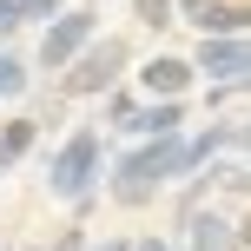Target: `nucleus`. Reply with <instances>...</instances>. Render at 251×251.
I'll list each match as a JSON object with an SVG mask.
<instances>
[{
	"mask_svg": "<svg viewBox=\"0 0 251 251\" xmlns=\"http://www.w3.org/2000/svg\"><path fill=\"white\" fill-rule=\"evenodd\" d=\"M192 26H199V40H251V0H205Z\"/></svg>",
	"mask_w": 251,
	"mask_h": 251,
	"instance_id": "6e6552de",
	"label": "nucleus"
},
{
	"mask_svg": "<svg viewBox=\"0 0 251 251\" xmlns=\"http://www.w3.org/2000/svg\"><path fill=\"white\" fill-rule=\"evenodd\" d=\"M132 251H178V238H165V231H146V238H132Z\"/></svg>",
	"mask_w": 251,
	"mask_h": 251,
	"instance_id": "dca6fc26",
	"label": "nucleus"
},
{
	"mask_svg": "<svg viewBox=\"0 0 251 251\" xmlns=\"http://www.w3.org/2000/svg\"><path fill=\"white\" fill-rule=\"evenodd\" d=\"M86 251H132V238H100V245H86Z\"/></svg>",
	"mask_w": 251,
	"mask_h": 251,
	"instance_id": "a211bd4d",
	"label": "nucleus"
},
{
	"mask_svg": "<svg viewBox=\"0 0 251 251\" xmlns=\"http://www.w3.org/2000/svg\"><path fill=\"white\" fill-rule=\"evenodd\" d=\"M185 119H192V106L185 100H139V113L126 119V139H172V132H185Z\"/></svg>",
	"mask_w": 251,
	"mask_h": 251,
	"instance_id": "0eeeda50",
	"label": "nucleus"
},
{
	"mask_svg": "<svg viewBox=\"0 0 251 251\" xmlns=\"http://www.w3.org/2000/svg\"><path fill=\"white\" fill-rule=\"evenodd\" d=\"M126 66H132V40L126 33H100L60 73V100H106L113 86H126Z\"/></svg>",
	"mask_w": 251,
	"mask_h": 251,
	"instance_id": "7ed1b4c3",
	"label": "nucleus"
},
{
	"mask_svg": "<svg viewBox=\"0 0 251 251\" xmlns=\"http://www.w3.org/2000/svg\"><path fill=\"white\" fill-rule=\"evenodd\" d=\"M86 7H93V13H100V7H106V0H86Z\"/></svg>",
	"mask_w": 251,
	"mask_h": 251,
	"instance_id": "aec40b11",
	"label": "nucleus"
},
{
	"mask_svg": "<svg viewBox=\"0 0 251 251\" xmlns=\"http://www.w3.org/2000/svg\"><path fill=\"white\" fill-rule=\"evenodd\" d=\"M132 20L146 26V33H165V26H178V7L172 0H132Z\"/></svg>",
	"mask_w": 251,
	"mask_h": 251,
	"instance_id": "f8f14e48",
	"label": "nucleus"
},
{
	"mask_svg": "<svg viewBox=\"0 0 251 251\" xmlns=\"http://www.w3.org/2000/svg\"><path fill=\"white\" fill-rule=\"evenodd\" d=\"M20 33V13H13V0H0V40H13Z\"/></svg>",
	"mask_w": 251,
	"mask_h": 251,
	"instance_id": "f3484780",
	"label": "nucleus"
},
{
	"mask_svg": "<svg viewBox=\"0 0 251 251\" xmlns=\"http://www.w3.org/2000/svg\"><path fill=\"white\" fill-rule=\"evenodd\" d=\"M20 93H33V73H26V60H20V53H7V47H0V100H20Z\"/></svg>",
	"mask_w": 251,
	"mask_h": 251,
	"instance_id": "9b49d317",
	"label": "nucleus"
},
{
	"mask_svg": "<svg viewBox=\"0 0 251 251\" xmlns=\"http://www.w3.org/2000/svg\"><path fill=\"white\" fill-rule=\"evenodd\" d=\"M33 251H40V245H33Z\"/></svg>",
	"mask_w": 251,
	"mask_h": 251,
	"instance_id": "412c9836",
	"label": "nucleus"
},
{
	"mask_svg": "<svg viewBox=\"0 0 251 251\" xmlns=\"http://www.w3.org/2000/svg\"><path fill=\"white\" fill-rule=\"evenodd\" d=\"M93 40H100V13H93V7H66L60 20L40 26V53H33V60L47 66V73H66Z\"/></svg>",
	"mask_w": 251,
	"mask_h": 251,
	"instance_id": "20e7f679",
	"label": "nucleus"
},
{
	"mask_svg": "<svg viewBox=\"0 0 251 251\" xmlns=\"http://www.w3.org/2000/svg\"><path fill=\"white\" fill-rule=\"evenodd\" d=\"M33 139H40V119H0V172H13L33 152Z\"/></svg>",
	"mask_w": 251,
	"mask_h": 251,
	"instance_id": "9d476101",
	"label": "nucleus"
},
{
	"mask_svg": "<svg viewBox=\"0 0 251 251\" xmlns=\"http://www.w3.org/2000/svg\"><path fill=\"white\" fill-rule=\"evenodd\" d=\"M192 73L212 79V86H238V79L251 73V40H199Z\"/></svg>",
	"mask_w": 251,
	"mask_h": 251,
	"instance_id": "423d86ee",
	"label": "nucleus"
},
{
	"mask_svg": "<svg viewBox=\"0 0 251 251\" xmlns=\"http://www.w3.org/2000/svg\"><path fill=\"white\" fill-rule=\"evenodd\" d=\"M172 7H178V13H185V20H192V13H199V7H205V0H172Z\"/></svg>",
	"mask_w": 251,
	"mask_h": 251,
	"instance_id": "6ab92c4d",
	"label": "nucleus"
},
{
	"mask_svg": "<svg viewBox=\"0 0 251 251\" xmlns=\"http://www.w3.org/2000/svg\"><path fill=\"white\" fill-rule=\"evenodd\" d=\"M178 231H185V245L178 251H238V238H231V218L225 212H192V218H178Z\"/></svg>",
	"mask_w": 251,
	"mask_h": 251,
	"instance_id": "1a4fd4ad",
	"label": "nucleus"
},
{
	"mask_svg": "<svg viewBox=\"0 0 251 251\" xmlns=\"http://www.w3.org/2000/svg\"><path fill=\"white\" fill-rule=\"evenodd\" d=\"M100 172H106V139H100V126H73V132L47 152V192H53L60 205H73V212H93V199H100Z\"/></svg>",
	"mask_w": 251,
	"mask_h": 251,
	"instance_id": "f03ea898",
	"label": "nucleus"
},
{
	"mask_svg": "<svg viewBox=\"0 0 251 251\" xmlns=\"http://www.w3.org/2000/svg\"><path fill=\"white\" fill-rule=\"evenodd\" d=\"M13 13H20V26H26V20L47 26V20H60V13H66V0H13Z\"/></svg>",
	"mask_w": 251,
	"mask_h": 251,
	"instance_id": "4468645a",
	"label": "nucleus"
},
{
	"mask_svg": "<svg viewBox=\"0 0 251 251\" xmlns=\"http://www.w3.org/2000/svg\"><path fill=\"white\" fill-rule=\"evenodd\" d=\"M132 113H139V93H132V86H113V93L100 100V119H106V126H126ZM100 119H93V126H100Z\"/></svg>",
	"mask_w": 251,
	"mask_h": 251,
	"instance_id": "ddd939ff",
	"label": "nucleus"
},
{
	"mask_svg": "<svg viewBox=\"0 0 251 251\" xmlns=\"http://www.w3.org/2000/svg\"><path fill=\"white\" fill-rule=\"evenodd\" d=\"M192 86H199V73H192L185 53H152V60L132 73V93H139V100H185Z\"/></svg>",
	"mask_w": 251,
	"mask_h": 251,
	"instance_id": "39448f33",
	"label": "nucleus"
},
{
	"mask_svg": "<svg viewBox=\"0 0 251 251\" xmlns=\"http://www.w3.org/2000/svg\"><path fill=\"white\" fill-rule=\"evenodd\" d=\"M40 251H86V231H79V225H66L60 238H53V245H40Z\"/></svg>",
	"mask_w": 251,
	"mask_h": 251,
	"instance_id": "2eb2a0df",
	"label": "nucleus"
},
{
	"mask_svg": "<svg viewBox=\"0 0 251 251\" xmlns=\"http://www.w3.org/2000/svg\"><path fill=\"white\" fill-rule=\"evenodd\" d=\"M172 178H185V165H178V132L172 139H139V146H126L119 159L106 165V192H113V205H126V212L152 205Z\"/></svg>",
	"mask_w": 251,
	"mask_h": 251,
	"instance_id": "f257e3e1",
	"label": "nucleus"
}]
</instances>
